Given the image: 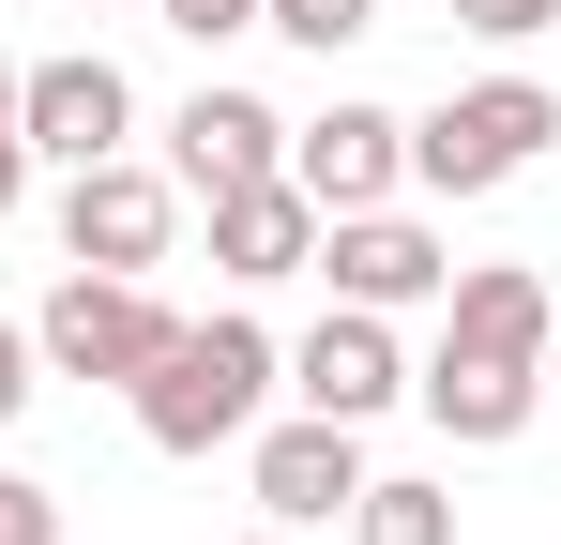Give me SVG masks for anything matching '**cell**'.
Masks as SVG:
<instances>
[{
	"label": "cell",
	"mask_w": 561,
	"mask_h": 545,
	"mask_svg": "<svg viewBox=\"0 0 561 545\" xmlns=\"http://www.w3.org/2000/svg\"><path fill=\"white\" fill-rule=\"evenodd\" d=\"M31 394H46V349H31V318H0V425H15Z\"/></svg>",
	"instance_id": "17"
},
{
	"label": "cell",
	"mask_w": 561,
	"mask_h": 545,
	"mask_svg": "<svg viewBox=\"0 0 561 545\" xmlns=\"http://www.w3.org/2000/svg\"><path fill=\"white\" fill-rule=\"evenodd\" d=\"M243 545H304V531H243Z\"/></svg>",
	"instance_id": "21"
},
{
	"label": "cell",
	"mask_w": 561,
	"mask_h": 545,
	"mask_svg": "<svg viewBox=\"0 0 561 545\" xmlns=\"http://www.w3.org/2000/svg\"><path fill=\"white\" fill-rule=\"evenodd\" d=\"M350 545H456V500H440V485H379V469H365Z\"/></svg>",
	"instance_id": "13"
},
{
	"label": "cell",
	"mask_w": 561,
	"mask_h": 545,
	"mask_svg": "<svg viewBox=\"0 0 561 545\" xmlns=\"http://www.w3.org/2000/svg\"><path fill=\"white\" fill-rule=\"evenodd\" d=\"M274 379H288V349L259 334V318H183L122 409H137V440H152V454H228L259 409H274Z\"/></svg>",
	"instance_id": "2"
},
{
	"label": "cell",
	"mask_w": 561,
	"mask_h": 545,
	"mask_svg": "<svg viewBox=\"0 0 561 545\" xmlns=\"http://www.w3.org/2000/svg\"><path fill=\"white\" fill-rule=\"evenodd\" d=\"M168 334H183V303H168L152 272H61V288H46V318H31L46 379H106V394H137Z\"/></svg>",
	"instance_id": "4"
},
{
	"label": "cell",
	"mask_w": 561,
	"mask_h": 545,
	"mask_svg": "<svg viewBox=\"0 0 561 545\" xmlns=\"http://www.w3.org/2000/svg\"><path fill=\"white\" fill-rule=\"evenodd\" d=\"M547 137H561L547 77H470V91H440V106L410 121V182H425V197H501V182L547 167Z\"/></svg>",
	"instance_id": "3"
},
{
	"label": "cell",
	"mask_w": 561,
	"mask_h": 545,
	"mask_svg": "<svg viewBox=\"0 0 561 545\" xmlns=\"http://www.w3.org/2000/svg\"><path fill=\"white\" fill-rule=\"evenodd\" d=\"M0 545H61V485H31V469H0Z\"/></svg>",
	"instance_id": "16"
},
{
	"label": "cell",
	"mask_w": 561,
	"mask_h": 545,
	"mask_svg": "<svg viewBox=\"0 0 561 545\" xmlns=\"http://www.w3.org/2000/svg\"><path fill=\"white\" fill-rule=\"evenodd\" d=\"M288 394H304V409H334V425H379V409L410 394V349H394V318H379V303H334V318L288 349Z\"/></svg>",
	"instance_id": "10"
},
{
	"label": "cell",
	"mask_w": 561,
	"mask_h": 545,
	"mask_svg": "<svg viewBox=\"0 0 561 545\" xmlns=\"http://www.w3.org/2000/svg\"><path fill=\"white\" fill-rule=\"evenodd\" d=\"M243 469H259V515H274V531H334V515L365 500V425H334V409L243 425Z\"/></svg>",
	"instance_id": "7"
},
{
	"label": "cell",
	"mask_w": 561,
	"mask_h": 545,
	"mask_svg": "<svg viewBox=\"0 0 561 545\" xmlns=\"http://www.w3.org/2000/svg\"><path fill=\"white\" fill-rule=\"evenodd\" d=\"M213 258H228V288H288V272H319V197L304 182H228L213 197Z\"/></svg>",
	"instance_id": "12"
},
{
	"label": "cell",
	"mask_w": 561,
	"mask_h": 545,
	"mask_svg": "<svg viewBox=\"0 0 561 545\" xmlns=\"http://www.w3.org/2000/svg\"><path fill=\"white\" fill-rule=\"evenodd\" d=\"M288 182H304L319 212H379V197L410 182V121H394V106H319V121H288Z\"/></svg>",
	"instance_id": "9"
},
{
	"label": "cell",
	"mask_w": 561,
	"mask_h": 545,
	"mask_svg": "<svg viewBox=\"0 0 561 545\" xmlns=\"http://www.w3.org/2000/svg\"><path fill=\"white\" fill-rule=\"evenodd\" d=\"M168 228H183V182H168V167H137V152L61 167V258H77V272H152Z\"/></svg>",
	"instance_id": "6"
},
{
	"label": "cell",
	"mask_w": 561,
	"mask_h": 545,
	"mask_svg": "<svg viewBox=\"0 0 561 545\" xmlns=\"http://www.w3.org/2000/svg\"><path fill=\"white\" fill-rule=\"evenodd\" d=\"M410 409H425L456 454L531 440V409H547V272L470 258L456 288H440V349L410 363Z\"/></svg>",
	"instance_id": "1"
},
{
	"label": "cell",
	"mask_w": 561,
	"mask_h": 545,
	"mask_svg": "<svg viewBox=\"0 0 561 545\" xmlns=\"http://www.w3.org/2000/svg\"><path fill=\"white\" fill-rule=\"evenodd\" d=\"M259 31H288V46L334 61V46H365V31H379V0H259Z\"/></svg>",
	"instance_id": "14"
},
{
	"label": "cell",
	"mask_w": 561,
	"mask_h": 545,
	"mask_svg": "<svg viewBox=\"0 0 561 545\" xmlns=\"http://www.w3.org/2000/svg\"><path fill=\"white\" fill-rule=\"evenodd\" d=\"M15 197H31V137L0 121V212H15Z\"/></svg>",
	"instance_id": "19"
},
{
	"label": "cell",
	"mask_w": 561,
	"mask_h": 545,
	"mask_svg": "<svg viewBox=\"0 0 561 545\" xmlns=\"http://www.w3.org/2000/svg\"><path fill=\"white\" fill-rule=\"evenodd\" d=\"M15 137H31V167H106L122 137H137V91L106 46H61V61H15Z\"/></svg>",
	"instance_id": "5"
},
{
	"label": "cell",
	"mask_w": 561,
	"mask_h": 545,
	"mask_svg": "<svg viewBox=\"0 0 561 545\" xmlns=\"http://www.w3.org/2000/svg\"><path fill=\"white\" fill-rule=\"evenodd\" d=\"M456 31H485V46H531V31H561V0H440Z\"/></svg>",
	"instance_id": "15"
},
{
	"label": "cell",
	"mask_w": 561,
	"mask_h": 545,
	"mask_svg": "<svg viewBox=\"0 0 561 545\" xmlns=\"http://www.w3.org/2000/svg\"><path fill=\"white\" fill-rule=\"evenodd\" d=\"M0 121H15V61H0Z\"/></svg>",
	"instance_id": "20"
},
{
	"label": "cell",
	"mask_w": 561,
	"mask_h": 545,
	"mask_svg": "<svg viewBox=\"0 0 561 545\" xmlns=\"http://www.w3.org/2000/svg\"><path fill=\"white\" fill-rule=\"evenodd\" d=\"M152 15H168L183 46H228V31H259V0H152Z\"/></svg>",
	"instance_id": "18"
},
{
	"label": "cell",
	"mask_w": 561,
	"mask_h": 545,
	"mask_svg": "<svg viewBox=\"0 0 561 545\" xmlns=\"http://www.w3.org/2000/svg\"><path fill=\"white\" fill-rule=\"evenodd\" d=\"M77 15H122V0H77Z\"/></svg>",
	"instance_id": "22"
},
{
	"label": "cell",
	"mask_w": 561,
	"mask_h": 545,
	"mask_svg": "<svg viewBox=\"0 0 561 545\" xmlns=\"http://www.w3.org/2000/svg\"><path fill=\"white\" fill-rule=\"evenodd\" d=\"M288 167V121L274 106H259V91H183V121H168V182H183V197H228V182H274Z\"/></svg>",
	"instance_id": "11"
},
{
	"label": "cell",
	"mask_w": 561,
	"mask_h": 545,
	"mask_svg": "<svg viewBox=\"0 0 561 545\" xmlns=\"http://www.w3.org/2000/svg\"><path fill=\"white\" fill-rule=\"evenodd\" d=\"M319 272H334V303H379V318H410V303L456 288L440 228H410L394 197H379V212H319Z\"/></svg>",
	"instance_id": "8"
}]
</instances>
